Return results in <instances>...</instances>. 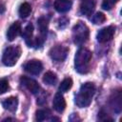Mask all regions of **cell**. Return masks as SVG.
Segmentation results:
<instances>
[{"label":"cell","instance_id":"obj_1","mask_svg":"<svg viewBox=\"0 0 122 122\" xmlns=\"http://www.w3.org/2000/svg\"><path fill=\"white\" fill-rule=\"evenodd\" d=\"M95 93V86L92 82L84 83L79 90V92L75 96V104L79 108L88 107L92 100Z\"/></svg>","mask_w":122,"mask_h":122},{"label":"cell","instance_id":"obj_2","mask_svg":"<svg viewBox=\"0 0 122 122\" xmlns=\"http://www.w3.org/2000/svg\"><path fill=\"white\" fill-rule=\"evenodd\" d=\"M92 57V53L86 48H80L75 54L74 66L75 70L79 73H87L90 71V64Z\"/></svg>","mask_w":122,"mask_h":122},{"label":"cell","instance_id":"obj_3","mask_svg":"<svg viewBox=\"0 0 122 122\" xmlns=\"http://www.w3.org/2000/svg\"><path fill=\"white\" fill-rule=\"evenodd\" d=\"M90 30L86 24L83 22H78L72 28V38L76 45H82L89 39Z\"/></svg>","mask_w":122,"mask_h":122},{"label":"cell","instance_id":"obj_4","mask_svg":"<svg viewBox=\"0 0 122 122\" xmlns=\"http://www.w3.org/2000/svg\"><path fill=\"white\" fill-rule=\"evenodd\" d=\"M20 56H21V48L19 46H10L4 51L2 61L4 65L8 67H12L17 63Z\"/></svg>","mask_w":122,"mask_h":122},{"label":"cell","instance_id":"obj_5","mask_svg":"<svg viewBox=\"0 0 122 122\" xmlns=\"http://www.w3.org/2000/svg\"><path fill=\"white\" fill-rule=\"evenodd\" d=\"M69 49L62 46V45H57L55 47H52L50 50V56L52 60L54 61H64L68 55Z\"/></svg>","mask_w":122,"mask_h":122},{"label":"cell","instance_id":"obj_6","mask_svg":"<svg viewBox=\"0 0 122 122\" xmlns=\"http://www.w3.org/2000/svg\"><path fill=\"white\" fill-rule=\"evenodd\" d=\"M115 32V28L113 26H108L101 29L97 33V41L99 43H106L112 39Z\"/></svg>","mask_w":122,"mask_h":122},{"label":"cell","instance_id":"obj_7","mask_svg":"<svg viewBox=\"0 0 122 122\" xmlns=\"http://www.w3.org/2000/svg\"><path fill=\"white\" fill-rule=\"evenodd\" d=\"M24 69H25V71L27 72H29V73H30L32 75H38L43 70V65L39 60L33 59V60L29 61L25 65Z\"/></svg>","mask_w":122,"mask_h":122},{"label":"cell","instance_id":"obj_8","mask_svg":"<svg viewBox=\"0 0 122 122\" xmlns=\"http://www.w3.org/2000/svg\"><path fill=\"white\" fill-rule=\"evenodd\" d=\"M20 82L24 87H26L33 94H36L40 90V87H39L38 83L34 79L30 78L28 76H22L20 78Z\"/></svg>","mask_w":122,"mask_h":122},{"label":"cell","instance_id":"obj_9","mask_svg":"<svg viewBox=\"0 0 122 122\" xmlns=\"http://www.w3.org/2000/svg\"><path fill=\"white\" fill-rule=\"evenodd\" d=\"M52 107L58 112H62L65 110V108H66V101H65V98H64L63 94L60 92H57L54 95L53 100H52Z\"/></svg>","mask_w":122,"mask_h":122},{"label":"cell","instance_id":"obj_10","mask_svg":"<svg viewBox=\"0 0 122 122\" xmlns=\"http://www.w3.org/2000/svg\"><path fill=\"white\" fill-rule=\"evenodd\" d=\"M95 3L93 0H83L80 4V12L83 15L90 16L94 10Z\"/></svg>","mask_w":122,"mask_h":122},{"label":"cell","instance_id":"obj_11","mask_svg":"<svg viewBox=\"0 0 122 122\" xmlns=\"http://www.w3.org/2000/svg\"><path fill=\"white\" fill-rule=\"evenodd\" d=\"M21 33V25L19 22H14L10 26L7 30V39L9 41H13Z\"/></svg>","mask_w":122,"mask_h":122},{"label":"cell","instance_id":"obj_12","mask_svg":"<svg viewBox=\"0 0 122 122\" xmlns=\"http://www.w3.org/2000/svg\"><path fill=\"white\" fill-rule=\"evenodd\" d=\"M71 0H55L54 2V8L60 13L69 11L71 8Z\"/></svg>","mask_w":122,"mask_h":122},{"label":"cell","instance_id":"obj_13","mask_svg":"<svg viewBox=\"0 0 122 122\" xmlns=\"http://www.w3.org/2000/svg\"><path fill=\"white\" fill-rule=\"evenodd\" d=\"M32 34H33V26H32V24L30 23L25 27V29L22 32V36L25 39V42L29 47H32V42H33Z\"/></svg>","mask_w":122,"mask_h":122},{"label":"cell","instance_id":"obj_14","mask_svg":"<svg viewBox=\"0 0 122 122\" xmlns=\"http://www.w3.org/2000/svg\"><path fill=\"white\" fill-rule=\"evenodd\" d=\"M2 105L6 110H8L10 112H15L17 109V106H18V99L15 96L6 98L2 102Z\"/></svg>","mask_w":122,"mask_h":122},{"label":"cell","instance_id":"obj_15","mask_svg":"<svg viewBox=\"0 0 122 122\" xmlns=\"http://www.w3.org/2000/svg\"><path fill=\"white\" fill-rule=\"evenodd\" d=\"M37 25H38L40 36L43 37V38H45L46 35H47V31H48L49 19H48L46 16H41V17L37 20Z\"/></svg>","mask_w":122,"mask_h":122},{"label":"cell","instance_id":"obj_16","mask_svg":"<svg viewBox=\"0 0 122 122\" xmlns=\"http://www.w3.org/2000/svg\"><path fill=\"white\" fill-rule=\"evenodd\" d=\"M43 82L49 86H54L57 83V76L52 71H47L43 76Z\"/></svg>","mask_w":122,"mask_h":122},{"label":"cell","instance_id":"obj_17","mask_svg":"<svg viewBox=\"0 0 122 122\" xmlns=\"http://www.w3.org/2000/svg\"><path fill=\"white\" fill-rule=\"evenodd\" d=\"M71 87H72V79L70 77H67L60 83L58 90L60 92H67Z\"/></svg>","mask_w":122,"mask_h":122},{"label":"cell","instance_id":"obj_18","mask_svg":"<svg viewBox=\"0 0 122 122\" xmlns=\"http://www.w3.org/2000/svg\"><path fill=\"white\" fill-rule=\"evenodd\" d=\"M31 11V7L29 3H23L19 8V15L22 18H26L30 15Z\"/></svg>","mask_w":122,"mask_h":122},{"label":"cell","instance_id":"obj_19","mask_svg":"<svg viewBox=\"0 0 122 122\" xmlns=\"http://www.w3.org/2000/svg\"><path fill=\"white\" fill-rule=\"evenodd\" d=\"M51 115V111L49 109H43V110H39L36 112V119L38 121H44L49 119Z\"/></svg>","mask_w":122,"mask_h":122},{"label":"cell","instance_id":"obj_20","mask_svg":"<svg viewBox=\"0 0 122 122\" xmlns=\"http://www.w3.org/2000/svg\"><path fill=\"white\" fill-rule=\"evenodd\" d=\"M105 20H106V16H105V14L102 13V12H100V11L96 12V13L92 16V23L95 24V25H100V24L104 23Z\"/></svg>","mask_w":122,"mask_h":122},{"label":"cell","instance_id":"obj_21","mask_svg":"<svg viewBox=\"0 0 122 122\" xmlns=\"http://www.w3.org/2000/svg\"><path fill=\"white\" fill-rule=\"evenodd\" d=\"M117 0H103L102 2V8L106 10H110L115 4Z\"/></svg>","mask_w":122,"mask_h":122},{"label":"cell","instance_id":"obj_22","mask_svg":"<svg viewBox=\"0 0 122 122\" xmlns=\"http://www.w3.org/2000/svg\"><path fill=\"white\" fill-rule=\"evenodd\" d=\"M9 89V82L7 79H0V94L5 93Z\"/></svg>","mask_w":122,"mask_h":122},{"label":"cell","instance_id":"obj_23","mask_svg":"<svg viewBox=\"0 0 122 122\" xmlns=\"http://www.w3.org/2000/svg\"><path fill=\"white\" fill-rule=\"evenodd\" d=\"M98 114H99V115H98V119H99V120H103V121H113V119L111 118V117H109V116L107 115V113L104 112L103 111H101Z\"/></svg>","mask_w":122,"mask_h":122},{"label":"cell","instance_id":"obj_24","mask_svg":"<svg viewBox=\"0 0 122 122\" xmlns=\"http://www.w3.org/2000/svg\"><path fill=\"white\" fill-rule=\"evenodd\" d=\"M58 22H59V28L63 29V28H65V27L68 25L69 19H68L67 17H60L59 20H58Z\"/></svg>","mask_w":122,"mask_h":122},{"label":"cell","instance_id":"obj_25","mask_svg":"<svg viewBox=\"0 0 122 122\" xmlns=\"http://www.w3.org/2000/svg\"><path fill=\"white\" fill-rule=\"evenodd\" d=\"M4 11H5V7H4V5L0 4V13H3Z\"/></svg>","mask_w":122,"mask_h":122}]
</instances>
